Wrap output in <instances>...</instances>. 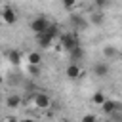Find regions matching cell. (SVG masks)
<instances>
[{
  "instance_id": "1",
  "label": "cell",
  "mask_w": 122,
  "mask_h": 122,
  "mask_svg": "<svg viewBox=\"0 0 122 122\" xmlns=\"http://www.w3.org/2000/svg\"><path fill=\"white\" fill-rule=\"evenodd\" d=\"M57 40H59V48H61V50H65V51H71L72 48L82 46V44H80V34H78V32H74V30L61 32Z\"/></svg>"
},
{
  "instance_id": "2",
  "label": "cell",
  "mask_w": 122,
  "mask_h": 122,
  "mask_svg": "<svg viewBox=\"0 0 122 122\" xmlns=\"http://www.w3.org/2000/svg\"><path fill=\"white\" fill-rule=\"evenodd\" d=\"M48 25H50V21H48V17H46V15H36V17L30 21V30L38 36V34L46 32Z\"/></svg>"
},
{
  "instance_id": "3",
  "label": "cell",
  "mask_w": 122,
  "mask_h": 122,
  "mask_svg": "<svg viewBox=\"0 0 122 122\" xmlns=\"http://www.w3.org/2000/svg\"><path fill=\"white\" fill-rule=\"evenodd\" d=\"M69 23H71V27H72V30H74V32L84 30V29L88 27L86 17H84V15H80V13H71V15H69Z\"/></svg>"
},
{
  "instance_id": "4",
  "label": "cell",
  "mask_w": 122,
  "mask_h": 122,
  "mask_svg": "<svg viewBox=\"0 0 122 122\" xmlns=\"http://www.w3.org/2000/svg\"><path fill=\"white\" fill-rule=\"evenodd\" d=\"M0 19L6 23V25H13L17 21V11L11 8V6H4L0 10Z\"/></svg>"
},
{
  "instance_id": "5",
  "label": "cell",
  "mask_w": 122,
  "mask_h": 122,
  "mask_svg": "<svg viewBox=\"0 0 122 122\" xmlns=\"http://www.w3.org/2000/svg\"><path fill=\"white\" fill-rule=\"evenodd\" d=\"M51 105V99L48 93H32V107L34 109H48Z\"/></svg>"
},
{
  "instance_id": "6",
  "label": "cell",
  "mask_w": 122,
  "mask_h": 122,
  "mask_svg": "<svg viewBox=\"0 0 122 122\" xmlns=\"http://www.w3.org/2000/svg\"><path fill=\"white\" fill-rule=\"evenodd\" d=\"M101 109H103V112H105L107 116H111V114H114V112H122L120 101H114V99H105V103L101 105Z\"/></svg>"
},
{
  "instance_id": "7",
  "label": "cell",
  "mask_w": 122,
  "mask_h": 122,
  "mask_svg": "<svg viewBox=\"0 0 122 122\" xmlns=\"http://www.w3.org/2000/svg\"><path fill=\"white\" fill-rule=\"evenodd\" d=\"M109 72H111V67H109L107 61H97V63L93 65V74H95V76H101V78H103V76H107Z\"/></svg>"
},
{
  "instance_id": "8",
  "label": "cell",
  "mask_w": 122,
  "mask_h": 122,
  "mask_svg": "<svg viewBox=\"0 0 122 122\" xmlns=\"http://www.w3.org/2000/svg\"><path fill=\"white\" fill-rule=\"evenodd\" d=\"M69 55H71V61L78 65V61H82V59H84V50H82V46L72 48V50L69 51Z\"/></svg>"
},
{
  "instance_id": "9",
  "label": "cell",
  "mask_w": 122,
  "mask_h": 122,
  "mask_svg": "<svg viewBox=\"0 0 122 122\" xmlns=\"http://www.w3.org/2000/svg\"><path fill=\"white\" fill-rule=\"evenodd\" d=\"M27 61H29V67H40L42 55H40L38 51H29V53H27Z\"/></svg>"
},
{
  "instance_id": "10",
  "label": "cell",
  "mask_w": 122,
  "mask_h": 122,
  "mask_svg": "<svg viewBox=\"0 0 122 122\" xmlns=\"http://www.w3.org/2000/svg\"><path fill=\"white\" fill-rule=\"evenodd\" d=\"M67 76H69L71 80H76V78H80V76H82V71H80V67H78L76 63H71V65L67 67Z\"/></svg>"
},
{
  "instance_id": "11",
  "label": "cell",
  "mask_w": 122,
  "mask_h": 122,
  "mask_svg": "<svg viewBox=\"0 0 122 122\" xmlns=\"http://www.w3.org/2000/svg\"><path fill=\"white\" fill-rule=\"evenodd\" d=\"M36 42H38V46H40V48H44V50H46V48H50V46L53 44V38H50L46 32H42V34H38V36H36Z\"/></svg>"
},
{
  "instance_id": "12",
  "label": "cell",
  "mask_w": 122,
  "mask_h": 122,
  "mask_svg": "<svg viewBox=\"0 0 122 122\" xmlns=\"http://www.w3.org/2000/svg\"><path fill=\"white\" fill-rule=\"evenodd\" d=\"M103 55L107 57V61H111V59L118 57V50H116L114 46H105V48H103Z\"/></svg>"
},
{
  "instance_id": "13",
  "label": "cell",
  "mask_w": 122,
  "mask_h": 122,
  "mask_svg": "<svg viewBox=\"0 0 122 122\" xmlns=\"http://www.w3.org/2000/svg\"><path fill=\"white\" fill-rule=\"evenodd\" d=\"M6 105H8L10 109H15V107H19V105H21V97H19L17 93H11V95H8Z\"/></svg>"
},
{
  "instance_id": "14",
  "label": "cell",
  "mask_w": 122,
  "mask_h": 122,
  "mask_svg": "<svg viewBox=\"0 0 122 122\" xmlns=\"http://www.w3.org/2000/svg\"><path fill=\"white\" fill-rule=\"evenodd\" d=\"M46 34H48L50 38H53V40H55V38H59V34H61V32H59V27H57L55 23H50V25H48V29H46Z\"/></svg>"
},
{
  "instance_id": "15",
  "label": "cell",
  "mask_w": 122,
  "mask_h": 122,
  "mask_svg": "<svg viewBox=\"0 0 122 122\" xmlns=\"http://www.w3.org/2000/svg\"><path fill=\"white\" fill-rule=\"evenodd\" d=\"M8 59H10V63H13V65H19V63H21V51L10 50V51H8Z\"/></svg>"
},
{
  "instance_id": "16",
  "label": "cell",
  "mask_w": 122,
  "mask_h": 122,
  "mask_svg": "<svg viewBox=\"0 0 122 122\" xmlns=\"http://www.w3.org/2000/svg\"><path fill=\"white\" fill-rule=\"evenodd\" d=\"M105 99H107V97H105V93H103V92H95V93H93V97H92V103H95V105H99V107H101V105L105 103Z\"/></svg>"
},
{
  "instance_id": "17",
  "label": "cell",
  "mask_w": 122,
  "mask_h": 122,
  "mask_svg": "<svg viewBox=\"0 0 122 122\" xmlns=\"http://www.w3.org/2000/svg\"><path fill=\"white\" fill-rule=\"evenodd\" d=\"M103 19H105V17H103V13H101V11H95V13L90 17V21H92L93 25H101V23H103Z\"/></svg>"
},
{
  "instance_id": "18",
  "label": "cell",
  "mask_w": 122,
  "mask_h": 122,
  "mask_svg": "<svg viewBox=\"0 0 122 122\" xmlns=\"http://www.w3.org/2000/svg\"><path fill=\"white\" fill-rule=\"evenodd\" d=\"M80 122H97V116H95V114H92V112H90V114H84V116H82V120H80Z\"/></svg>"
},
{
  "instance_id": "19",
  "label": "cell",
  "mask_w": 122,
  "mask_h": 122,
  "mask_svg": "<svg viewBox=\"0 0 122 122\" xmlns=\"http://www.w3.org/2000/svg\"><path fill=\"white\" fill-rule=\"evenodd\" d=\"M95 6H97V8H107V6H111V2H107V0H99V2H95Z\"/></svg>"
},
{
  "instance_id": "20",
  "label": "cell",
  "mask_w": 122,
  "mask_h": 122,
  "mask_svg": "<svg viewBox=\"0 0 122 122\" xmlns=\"http://www.w3.org/2000/svg\"><path fill=\"white\" fill-rule=\"evenodd\" d=\"M65 8L67 10H72V8H76V2H65Z\"/></svg>"
},
{
  "instance_id": "21",
  "label": "cell",
  "mask_w": 122,
  "mask_h": 122,
  "mask_svg": "<svg viewBox=\"0 0 122 122\" xmlns=\"http://www.w3.org/2000/svg\"><path fill=\"white\" fill-rule=\"evenodd\" d=\"M38 71H40L38 67H29V72H30V74H38Z\"/></svg>"
},
{
  "instance_id": "22",
  "label": "cell",
  "mask_w": 122,
  "mask_h": 122,
  "mask_svg": "<svg viewBox=\"0 0 122 122\" xmlns=\"http://www.w3.org/2000/svg\"><path fill=\"white\" fill-rule=\"evenodd\" d=\"M4 122H19V120H17L15 116H6V118H4Z\"/></svg>"
},
{
  "instance_id": "23",
  "label": "cell",
  "mask_w": 122,
  "mask_h": 122,
  "mask_svg": "<svg viewBox=\"0 0 122 122\" xmlns=\"http://www.w3.org/2000/svg\"><path fill=\"white\" fill-rule=\"evenodd\" d=\"M19 122H36L34 118H23V120H19Z\"/></svg>"
},
{
  "instance_id": "24",
  "label": "cell",
  "mask_w": 122,
  "mask_h": 122,
  "mask_svg": "<svg viewBox=\"0 0 122 122\" xmlns=\"http://www.w3.org/2000/svg\"><path fill=\"white\" fill-rule=\"evenodd\" d=\"M2 80H4V78H2V74H0V84H2Z\"/></svg>"
},
{
  "instance_id": "25",
  "label": "cell",
  "mask_w": 122,
  "mask_h": 122,
  "mask_svg": "<svg viewBox=\"0 0 122 122\" xmlns=\"http://www.w3.org/2000/svg\"><path fill=\"white\" fill-rule=\"evenodd\" d=\"M107 122H112V120H111V118H109V120H107Z\"/></svg>"
}]
</instances>
